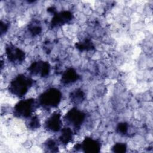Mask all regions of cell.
Segmentation results:
<instances>
[{"instance_id": "17", "label": "cell", "mask_w": 153, "mask_h": 153, "mask_svg": "<svg viewBox=\"0 0 153 153\" xmlns=\"http://www.w3.org/2000/svg\"><path fill=\"white\" fill-rule=\"evenodd\" d=\"M127 145L124 143H116L112 148V151L114 152L123 153L126 151Z\"/></svg>"}, {"instance_id": "10", "label": "cell", "mask_w": 153, "mask_h": 153, "mask_svg": "<svg viewBox=\"0 0 153 153\" xmlns=\"http://www.w3.org/2000/svg\"><path fill=\"white\" fill-rule=\"evenodd\" d=\"M79 76L76 71L72 68L65 70L62 75L61 82L63 84H69L78 81Z\"/></svg>"}, {"instance_id": "19", "label": "cell", "mask_w": 153, "mask_h": 153, "mask_svg": "<svg viewBox=\"0 0 153 153\" xmlns=\"http://www.w3.org/2000/svg\"><path fill=\"white\" fill-rule=\"evenodd\" d=\"M0 25H1V27H0V32H1V35H2V34L5 33L7 31V30H8V29L9 25H8V23H5V22H4L2 21V20L1 21V24H0Z\"/></svg>"}, {"instance_id": "13", "label": "cell", "mask_w": 153, "mask_h": 153, "mask_svg": "<svg viewBox=\"0 0 153 153\" xmlns=\"http://www.w3.org/2000/svg\"><path fill=\"white\" fill-rule=\"evenodd\" d=\"M75 47L80 51H90L94 48V46L91 41L89 39H85L83 41L76 42Z\"/></svg>"}, {"instance_id": "4", "label": "cell", "mask_w": 153, "mask_h": 153, "mask_svg": "<svg viewBox=\"0 0 153 153\" xmlns=\"http://www.w3.org/2000/svg\"><path fill=\"white\" fill-rule=\"evenodd\" d=\"M85 118V114L76 108H73L69 110L63 117L66 123L72 126L75 129L79 128Z\"/></svg>"}, {"instance_id": "2", "label": "cell", "mask_w": 153, "mask_h": 153, "mask_svg": "<svg viewBox=\"0 0 153 153\" xmlns=\"http://www.w3.org/2000/svg\"><path fill=\"white\" fill-rule=\"evenodd\" d=\"M38 100L29 98L20 100L13 108V114L20 118H30L36 109L38 105Z\"/></svg>"}, {"instance_id": "12", "label": "cell", "mask_w": 153, "mask_h": 153, "mask_svg": "<svg viewBox=\"0 0 153 153\" xmlns=\"http://www.w3.org/2000/svg\"><path fill=\"white\" fill-rule=\"evenodd\" d=\"M85 95L82 90L81 88H76L71 92L69 99L71 102L75 105L81 103L85 99Z\"/></svg>"}, {"instance_id": "6", "label": "cell", "mask_w": 153, "mask_h": 153, "mask_svg": "<svg viewBox=\"0 0 153 153\" xmlns=\"http://www.w3.org/2000/svg\"><path fill=\"white\" fill-rule=\"evenodd\" d=\"M62 115L58 111L54 112L45 121L44 127L45 130L51 132H58L62 129Z\"/></svg>"}, {"instance_id": "5", "label": "cell", "mask_w": 153, "mask_h": 153, "mask_svg": "<svg viewBox=\"0 0 153 153\" xmlns=\"http://www.w3.org/2000/svg\"><path fill=\"white\" fill-rule=\"evenodd\" d=\"M5 54L8 60L14 64L22 63L25 59V53L20 48L9 43L5 47Z\"/></svg>"}, {"instance_id": "11", "label": "cell", "mask_w": 153, "mask_h": 153, "mask_svg": "<svg viewBox=\"0 0 153 153\" xmlns=\"http://www.w3.org/2000/svg\"><path fill=\"white\" fill-rule=\"evenodd\" d=\"M74 137V133L70 127H66L60 130V134L59 137V142L66 146L72 141Z\"/></svg>"}, {"instance_id": "1", "label": "cell", "mask_w": 153, "mask_h": 153, "mask_svg": "<svg viewBox=\"0 0 153 153\" xmlns=\"http://www.w3.org/2000/svg\"><path fill=\"white\" fill-rule=\"evenodd\" d=\"M33 84V79L25 74H19L10 82L9 91L13 95L22 97L25 96Z\"/></svg>"}, {"instance_id": "7", "label": "cell", "mask_w": 153, "mask_h": 153, "mask_svg": "<svg viewBox=\"0 0 153 153\" xmlns=\"http://www.w3.org/2000/svg\"><path fill=\"white\" fill-rule=\"evenodd\" d=\"M28 71L32 75H39L41 77H45L48 75L50 72V65L47 62L35 61L29 66Z\"/></svg>"}, {"instance_id": "15", "label": "cell", "mask_w": 153, "mask_h": 153, "mask_svg": "<svg viewBox=\"0 0 153 153\" xmlns=\"http://www.w3.org/2000/svg\"><path fill=\"white\" fill-rule=\"evenodd\" d=\"M27 126L29 128L32 130L37 129L38 128H39L41 126V124L38 117L36 115L31 116L28 121Z\"/></svg>"}, {"instance_id": "14", "label": "cell", "mask_w": 153, "mask_h": 153, "mask_svg": "<svg viewBox=\"0 0 153 153\" xmlns=\"http://www.w3.org/2000/svg\"><path fill=\"white\" fill-rule=\"evenodd\" d=\"M45 149H47L48 152H56L59 151L58 144L56 140L50 139L46 140L44 143Z\"/></svg>"}, {"instance_id": "18", "label": "cell", "mask_w": 153, "mask_h": 153, "mask_svg": "<svg viewBox=\"0 0 153 153\" xmlns=\"http://www.w3.org/2000/svg\"><path fill=\"white\" fill-rule=\"evenodd\" d=\"M128 129V125L126 122H121L117 124L116 127L117 131L121 134H125L127 133Z\"/></svg>"}, {"instance_id": "16", "label": "cell", "mask_w": 153, "mask_h": 153, "mask_svg": "<svg viewBox=\"0 0 153 153\" xmlns=\"http://www.w3.org/2000/svg\"><path fill=\"white\" fill-rule=\"evenodd\" d=\"M28 30L30 32V34H32L33 36L39 35L42 31V29L40 25L38 23H36L35 22H33L29 25Z\"/></svg>"}, {"instance_id": "3", "label": "cell", "mask_w": 153, "mask_h": 153, "mask_svg": "<svg viewBox=\"0 0 153 153\" xmlns=\"http://www.w3.org/2000/svg\"><path fill=\"white\" fill-rule=\"evenodd\" d=\"M61 91L56 88H50L44 91L38 99V104L45 108L57 107L62 99Z\"/></svg>"}, {"instance_id": "9", "label": "cell", "mask_w": 153, "mask_h": 153, "mask_svg": "<svg viewBox=\"0 0 153 153\" xmlns=\"http://www.w3.org/2000/svg\"><path fill=\"white\" fill-rule=\"evenodd\" d=\"M80 144L81 149L84 152L97 153L99 152L101 149V143L100 142L91 137H85Z\"/></svg>"}, {"instance_id": "8", "label": "cell", "mask_w": 153, "mask_h": 153, "mask_svg": "<svg viewBox=\"0 0 153 153\" xmlns=\"http://www.w3.org/2000/svg\"><path fill=\"white\" fill-rule=\"evenodd\" d=\"M73 18V14L69 11H63L56 12L53 14L50 25L51 27L61 26L69 22Z\"/></svg>"}]
</instances>
